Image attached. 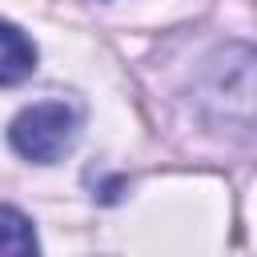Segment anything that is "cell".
<instances>
[{
	"mask_svg": "<svg viewBox=\"0 0 257 257\" xmlns=\"http://www.w3.org/2000/svg\"><path fill=\"white\" fill-rule=\"evenodd\" d=\"M197 96L217 124L257 133V48H225L205 68Z\"/></svg>",
	"mask_w": 257,
	"mask_h": 257,
	"instance_id": "cell-1",
	"label": "cell"
},
{
	"mask_svg": "<svg viewBox=\"0 0 257 257\" xmlns=\"http://www.w3.org/2000/svg\"><path fill=\"white\" fill-rule=\"evenodd\" d=\"M8 137H12V149H16L20 157H28V161H36V165H52V161H60V157L72 149V141H76V112H72L64 100L28 104V108L12 120Z\"/></svg>",
	"mask_w": 257,
	"mask_h": 257,
	"instance_id": "cell-2",
	"label": "cell"
},
{
	"mask_svg": "<svg viewBox=\"0 0 257 257\" xmlns=\"http://www.w3.org/2000/svg\"><path fill=\"white\" fill-rule=\"evenodd\" d=\"M36 68V48L32 40L16 28L0 20V84H16Z\"/></svg>",
	"mask_w": 257,
	"mask_h": 257,
	"instance_id": "cell-3",
	"label": "cell"
},
{
	"mask_svg": "<svg viewBox=\"0 0 257 257\" xmlns=\"http://www.w3.org/2000/svg\"><path fill=\"white\" fill-rule=\"evenodd\" d=\"M0 253H36L32 221L8 205H0Z\"/></svg>",
	"mask_w": 257,
	"mask_h": 257,
	"instance_id": "cell-4",
	"label": "cell"
}]
</instances>
